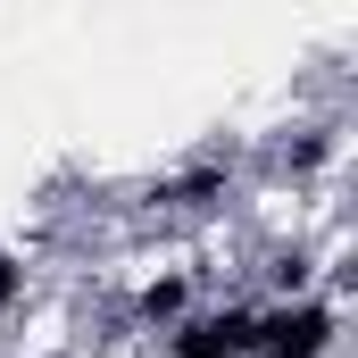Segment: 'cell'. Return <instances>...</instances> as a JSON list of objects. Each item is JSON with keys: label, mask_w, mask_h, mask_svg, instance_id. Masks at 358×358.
Here are the masks:
<instances>
[{"label": "cell", "mask_w": 358, "mask_h": 358, "mask_svg": "<svg viewBox=\"0 0 358 358\" xmlns=\"http://www.w3.org/2000/svg\"><path fill=\"white\" fill-rule=\"evenodd\" d=\"M334 334H342L334 300L292 292V300H267V308L250 317V358H325V350H334Z\"/></svg>", "instance_id": "cell-1"}, {"label": "cell", "mask_w": 358, "mask_h": 358, "mask_svg": "<svg viewBox=\"0 0 358 358\" xmlns=\"http://www.w3.org/2000/svg\"><path fill=\"white\" fill-rule=\"evenodd\" d=\"M308 267H317L308 250H283V259H275V267H267V283H275V300H292V292H308Z\"/></svg>", "instance_id": "cell-5"}, {"label": "cell", "mask_w": 358, "mask_h": 358, "mask_svg": "<svg viewBox=\"0 0 358 358\" xmlns=\"http://www.w3.org/2000/svg\"><path fill=\"white\" fill-rule=\"evenodd\" d=\"M225 183H234V159H192L183 176H159V183H150V200H159V208H217Z\"/></svg>", "instance_id": "cell-3"}, {"label": "cell", "mask_w": 358, "mask_h": 358, "mask_svg": "<svg viewBox=\"0 0 358 358\" xmlns=\"http://www.w3.org/2000/svg\"><path fill=\"white\" fill-rule=\"evenodd\" d=\"M17 300H25V259L0 242V308H17Z\"/></svg>", "instance_id": "cell-7"}, {"label": "cell", "mask_w": 358, "mask_h": 358, "mask_svg": "<svg viewBox=\"0 0 358 358\" xmlns=\"http://www.w3.org/2000/svg\"><path fill=\"white\" fill-rule=\"evenodd\" d=\"M250 317L259 308H183L167 325V358H250Z\"/></svg>", "instance_id": "cell-2"}, {"label": "cell", "mask_w": 358, "mask_h": 358, "mask_svg": "<svg viewBox=\"0 0 358 358\" xmlns=\"http://www.w3.org/2000/svg\"><path fill=\"white\" fill-rule=\"evenodd\" d=\"M183 308H192V283H183V275H159V283H142V300H134V317H142V325H159V334L176 325Z\"/></svg>", "instance_id": "cell-4"}, {"label": "cell", "mask_w": 358, "mask_h": 358, "mask_svg": "<svg viewBox=\"0 0 358 358\" xmlns=\"http://www.w3.org/2000/svg\"><path fill=\"white\" fill-rule=\"evenodd\" d=\"M325 159H334V125H317V134L292 142V176H308V167H325Z\"/></svg>", "instance_id": "cell-6"}]
</instances>
